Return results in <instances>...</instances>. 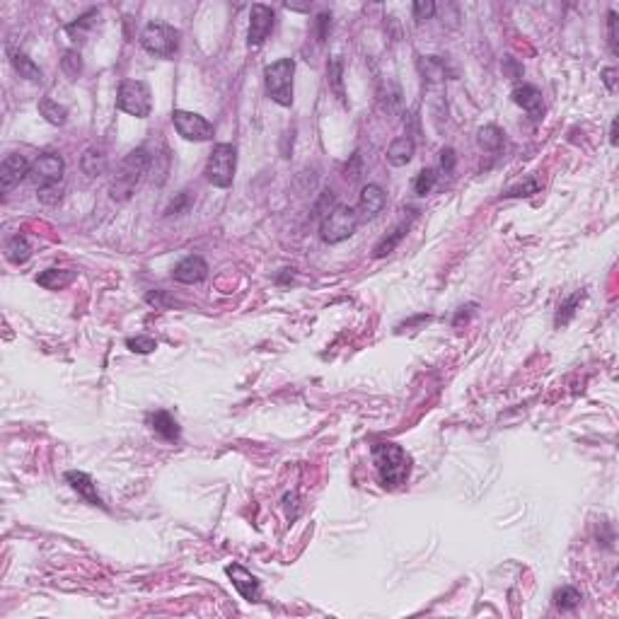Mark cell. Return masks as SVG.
Segmentation results:
<instances>
[{"instance_id":"6da1fadb","label":"cell","mask_w":619,"mask_h":619,"mask_svg":"<svg viewBox=\"0 0 619 619\" xmlns=\"http://www.w3.org/2000/svg\"><path fill=\"white\" fill-rule=\"evenodd\" d=\"M370 455H373L375 469H378V477L385 489H399L402 484H406L411 472V457L406 455L404 448L390 441L375 443L370 448Z\"/></svg>"},{"instance_id":"7a4b0ae2","label":"cell","mask_w":619,"mask_h":619,"mask_svg":"<svg viewBox=\"0 0 619 619\" xmlns=\"http://www.w3.org/2000/svg\"><path fill=\"white\" fill-rule=\"evenodd\" d=\"M148 167H151V153H148L146 148H136V151L128 153L126 158L121 160V165H119L116 174L112 177V184H109L112 199L119 201V204L131 199V196L136 194L141 179L146 177Z\"/></svg>"},{"instance_id":"3957f363","label":"cell","mask_w":619,"mask_h":619,"mask_svg":"<svg viewBox=\"0 0 619 619\" xmlns=\"http://www.w3.org/2000/svg\"><path fill=\"white\" fill-rule=\"evenodd\" d=\"M293 75H296V61L293 59H278L264 68L266 92L276 105H293Z\"/></svg>"},{"instance_id":"277c9868","label":"cell","mask_w":619,"mask_h":619,"mask_svg":"<svg viewBox=\"0 0 619 619\" xmlns=\"http://www.w3.org/2000/svg\"><path fill=\"white\" fill-rule=\"evenodd\" d=\"M360 225L358 211L351 208V206H334L327 215L322 218V225H319V235H322L324 242L329 245H337V242L349 240L356 232V228Z\"/></svg>"},{"instance_id":"5b68a950","label":"cell","mask_w":619,"mask_h":619,"mask_svg":"<svg viewBox=\"0 0 619 619\" xmlns=\"http://www.w3.org/2000/svg\"><path fill=\"white\" fill-rule=\"evenodd\" d=\"M235 169H237V148L232 143H218L213 148V153L208 155V162H206V179L208 184L218 189H228L235 179Z\"/></svg>"},{"instance_id":"8992f818","label":"cell","mask_w":619,"mask_h":619,"mask_svg":"<svg viewBox=\"0 0 619 619\" xmlns=\"http://www.w3.org/2000/svg\"><path fill=\"white\" fill-rule=\"evenodd\" d=\"M116 109L136 119L151 116L153 109V95L146 80H123L116 92Z\"/></svg>"},{"instance_id":"52a82bcc","label":"cell","mask_w":619,"mask_h":619,"mask_svg":"<svg viewBox=\"0 0 619 619\" xmlns=\"http://www.w3.org/2000/svg\"><path fill=\"white\" fill-rule=\"evenodd\" d=\"M179 29L167 22H151L141 32V46L158 59H172L179 49Z\"/></svg>"},{"instance_id":"ba28073f","label":"cell","mask_w":619,"mask_h":619,"mask_svg":"<svg viewBox=\"0 0 619 619\" xmlns=\"http://www.w3.org/2000/svg\"><path fill=\"white\" fill-rule=\"evenodd\" d=\"M172 123L177 128V133L184 138V141H194V143H204L213 138V123L206 116L196 114V112H187V109H174L172 112Z\"/></svg>"},{"instance_id":"9c48e42d","label":"cell","mask_w":619,"mask_h":619,"mask_svg":"<svg viewBox=\"0 0 619 619\" xmlns=\"http://www.w3.org/2000/svg\"><path fill=\"white\" fill-rule=\"evenodd\" d=\"M63 158L56 153H41L37 160L32 162V169H29V177L37 184V189L51 187V184L63 182Z\"/></svg>"},{"instance_id":"30bf717a","label":"cell","mask_w":619,"mask_h":619,"mask_svg":"<svg viewBox=\"0 0 619 619\" xmlns=\"http://www.w3.org/2000/svg\"><path fill=\"white\" fill-rule=\"evenodd\" d=\"M273 22H276V15L269 5H252V13H250V46H261L269 34L273 32Z\"/></svg>"},{"instance_id":"8fae6325","label":"cell","mask_w":619,"mask_h":619,"mask_svg":"<svg viewBox=\"0 0 619 619\" xmlns=\"http://www.w3.org/2000/svg\"><path fill=\"white\" fill-rule=\"evenodd\" d=\"M29 169H32V162H29L24 155H17V153L8 155V158L3 160V165H0V189H3L5 194L13 192L24 177H29Z\"/></svg>"},{"instance_id":"7c38bea8","label":"cell","mask_w":619,"mask_h":619,"mask_svg":"<svg viewBox=\"0 0 619 619\" xmlns=\"http://www.w3.org/2000/svg\"><path fill=\"white\" fill-rule=\"evenodd\" d=\"M513 102L525 112L533 121H540L544 116V97L535 85H518L513 90Z\"/></svg>"},{"instance_id":"4fadbf2b","label":"cell","mask_w":619,"mask_h":619,"mask_svg":"<svg viewBox=\"0 0 619 619\" xmlns=\"http://www.w3.org/2000/svg\"><path fill=\"white\" fill-rule=\"evenodd\" d=\"M387 206V194L383 187L378 184H365L363 192H360L358 199V218L360 220H373L378 213H383V208Z\"/></svg>"},{"instance_id":"5bb4252c","label":"cell","mask_w":619,"mask_h":619,"mask_svg":"<svg viewBox=\"0 0 619 619\" xmlns=\"http://www.w3.org/2000/svg\"><path fill=\"white\" fill-rule=\"evenodd\" d=\"M225 574H228L235 590L240 593L245 600L257 602V597H259V581H257V576L252 574V571H247L245 566L240 564H230L225 566Z\"/></svg>"},{"instance_id":"9a60e30c","label":"cell","mask_w":619,"mask_h":619,"mask_svg":"<svg viewBox=\"0 0 619 619\" xmlns=\"http://www.w3.org/2000/svg\"><path fill=\"white\" fill-rule=\"evenodd\" d=\"M206 276H208V264H206V259H204V257H199V254L187 257V259H182L172 269L174 281L189 283V286H192V283H201Z\"/></svg>"},{"instance_id":"2e32d148","label":"cell","mask_w":619,"mask_h":619,"mask_svg":"<svg viewBox=\"0 0 619 619\" xmlns=\"http://www.w3.org/2000/svg\"><path fill=\"white\" fill-rule=\"evenodd\" d=\"M66 482L70 484V489L77 491V496H82L90 505H105L97 494V484L92 482V477L87 472H80V469H70L66 472Z\"/></svg>"},{"instance_id":"e0dca14e","label":"cell","mask_w":619,"mask_h":619,"mask_svg":"<svg viewBox=\"0 0 619 619\" xmlns=\"http://www.w3.org/2000/svg\"><path fill=\"white\" fill-rule=\"evenodd\" d=\"M148 424L155 433H158L162 441L167 443H177L179 441V424L174 421V416L169 411H155V414L148 416Z\"/></svg>"},{"instance_id":"ac0fdd59","label":"cell","mask_w":619,"mask_h":619,"mask_svg":"<svg viewBox=\"0 0 619 619\" xmlns=\"http://www.w3.org/2000/svg\"><path fill=\"white\" fill-rule=\"evenodd\" d=\"M414 213H416V211H411L409 218L402 220V223L397 225L395 230L387 232L383 240H380L378 245H375V250H373V252H375V257H378V259H383V257H387V254H390V252H395V250H397V245H399V242L404 240V235H406V232H409V228H411V220H414Z\"/></svg>"},{"instance_id":"d6986e66","label":"cell","mask_w":619,"mask_h":619,"mask_svg":"<svg viewBox=\"0 0 619 619\" xmlns=\"http://www.w3.org/2000/svg\"><path fill=\"white\" fill-rule=\"evenodd\" d=\"M414 153H416V146L409 136L395 138V141L390 143V148H387V162H390L392 167H404V165L411 162Z\"/></svg>"},{"instance_id":"ffe728a7","label":"cell","mask_w":619,"mask_h":619,"mask_svg":"<svg viewBox=\"0 0 619 619\" xmlns=\"http://www.w3.org/2000/svg\"><path fill=\"white\" fill-rule=\"evenodd\" d=\"M75 278V271H68V269H46L41 271L37 276V283L41 288H46V291H61V288L70 286Z\"/></svg>"},{"instance_id":"44dd1931","label":"cell","mask_w":619,"mask_h":619,"mask_svg":"<svg viewBox=\"0 0 619 619\" xmlns=\"http://www.w3.org/2000/svg\"><path fill=\"white\" fill-rule=\"evenodd\" d=\"M80 167L87 177H100L107 172V155L102 148H87L80 158Z\"/></svg>"},{"instance_id":"7402d4cb","label":"cell","mask_w":619,"mask_h":619,"mask_svg":"<svg viewBox=\"0 0 619 619\" xmlns=\"http://www.w3.org/2000/svg\"><path fill=\"white\" fill-rule=\"evenodd\" d=\"M5 257H8V261H13V264H24V261H29V257H32V245H29V240L24 235H15L8 240V245H5Z\"/></svg>"},{"instance_id":"603a6c76","label":"cell","mask_w":619,"mask_h":619,"mask_svg":"<svg viewBox=\"0 0 619 619\" xmlns=\"http://www.w3.org/2000/svg\"><path fill=\"white\" fill-rule=\"evenodd\" d=\"M327 77H329V90L339 97V102L346 105V90H344V61L342 56H334L329 61V68H327Z\"/></svg>"},{"instance_id":"cb8c5ba5","label":"cell","mask_w":619,"mask_h":619,"mask_svg":"<svg viewBox=\"0 0 619 619\" xmlns=\"http://www.w3.org/2000/svg\"><path fill=\"white\" fill-rule=\"evenodd\" d=\"M10 61H13V68L17 70L20 77H27L29 82H41L44 73H41V68L34 63L32 59H29L27 54H22V51H15Z\"/></svg>"},{"instance_id":"d4e9b609","label":"cell","mask_w":619,"mask_h":619,"mask_svg":"<svg viewBox=\"0 0 619 619\" xmlns=\"http://www.w3.org/2000/svg\"><path fill=\"white\" fill-rule=\"evenodd\" d=\"M39 114L49 123H54V126H63V123L68 121V109H66L63 105H59L56 100H51V97L39 100Z\"/></svg>"},{"instance_id":"484cf974","label":"cell","mask_w":619,"mask_h":619,"mask_svg":"<svg viewBox=\"0 0 619 619\" xmlns=\"http://www.w3.org/2000/svg\"><path fill=\"white\" fill-rule=\"evenodd\" d=\"M97 17H100V10H95V8L87 10L85 15H80L75 22H70L68 27H66V34H68L70 39H75V41H82V39H85V34L92 29V24H95Z\"/></svg>"},{"instance_id":"4316f807","label":"cell","mask_w":619,"mask_h":619,"mask_svg":"<svg viewBox=\"0 0 619 619\" xmlns=\"http://www.w3.org/2000/svg\"><path fill=\"white\" fill-rule=\"evenodd\" d=\"M378 97H380V105H383V109L387 112V114H395V112L399 109V105H402V90H399V85H397V82H392V80L383 82V87H380Z\"/></svg>"},{"instance_id":"83f0119b","label":"cell","mask_w":619,"mask_h":619,"mask_svg":"<svg viewBox=\"0 0 619 619\" xmlns=\"http://www.w3.org/2000/svg\"><path fill=\"white\" fill-rule=\"evenodd\" d=\"M477 141H479V148H484V151L489 153H496L501 151L503 146V131L498 126H494V123H489V126L479 128Z\"/></svg>"},{"instance_id":"f1b7e54d","label":"cell","mask_w":619,"mask_h":619,"mask_svg":"<svg viewBox=\"0 0 619 619\" xmlns=\"http://www.w3.org/2000/svg\"><path fill=\"white\" fill-rule=\"evenodd\" d=\"M581 593L576 590L574 586H561V588H556V593H554V605H556V610H561V612H571V610H576V607L581 605Z\"/></svg>"},{"instance_id":"f546056e","label":"cell","mask_w":619,"mask_h":619,"mask_svg":"<svg viewBox=\"0 0 619 619\" xmlns=\"http://www.w3.org/2000/svg\"><path fill=\"white\" fill-rule=\"evenodd\" d=\"M583 296H586V293H583V291H581V293H574V296L566 298V300L561 303L559 310H556V317H554V324H556V327H566V324H569L571 319H574L576 307L581 305Z\"/></svg>"},{"instance_id":"4dcf8cb0","label":"cell","mask_w":619,"mask_h":619,"mask_svg":"<svg viewBox=\"0 0 619 619\" xmlns=\"http://www.w3.org/2000/svg\"><path fill=\"white\" fill-rule=\"evenodd\" d=\"M436 182H438V172H436V169H433V167L421 169V172L416 174V179H414V194L416 196L431 194L433 187H436Z\"/></svg>"},{"instance_id":"1f68e13d","label":"cell","mask_w":619,"mask_h":619,"mask_svg":"<svg viewBox=\"0 0 619 619\" xmlns=\"http://www.w3.org/2000/svg\"><path fill=\"white\" fill-rule=\"evenodd\" d=\"M61 70H63V73H66V77L75 80V77L82 73V59H80V51H75V49H68V51H66L63 59H61Z\"/></svg>"},{"instance_id":"d6a6232c","label":"cell","mask_w":619,"mask_h":619,"mask_svg":"<svg viewBox=\"0 0 619 619\" xmlns=\"http://www.w3.org/2000/svg\"><path fill=\"white\" fill-rule=\"evenodd\" d=\"M419 66L424 75H428V80H443L445 77V63L438 56H426V59H421Z\"/></svg>"},{"instance_id":"836d02e7","label":"cell","mask_w":619,"mask_h":619,"mask_svg":"<svg viewBox=\"0 0 619 619\" xmlns=\"http://www.w3.org/2000/svg\"><path fill=\"white\" fill-rule=\"evenodd\" d=\"M126 346L128 351H133V353H153V351L158 349V342H155L153 337H146V334H138V337L126 339Z\"/></svg>"},{"instance_id":"e575fe53","label":"cell","mask_w":619,"mask_h":619,"mask_svg":"<svg viewBox=\"0 0 619 619\" xmlns=\"http://www.w3.org/2000/svg\"><path fill=\"white\" fill-rule=\"evenodd\" d=\"M63 182H59V184H51V187H44V189H37V196H39V201L41 204H46V206H56L59 204L61 199H63Z\"/></svg>"},{"instance_id":"d590c367","label":"cell","mask_w":619,"mask_h":619,"mask_svg":"<svg viewBox=\"0 0 619 619\" xmlns=\"http://www.w3.org/2000/svg\"><path fill=\"white\" fill-rule=\"evenodd\" d=\"M189 208H192V194L182 192V194H177V199H174L172 204L167 206L165 215H182V213H187Z\"/></svg>"},{"instance_id":"8d00e7d4","label":"cell","mask_w":619,"mask_h":619,"mask_svg":"<svg viewBox=\"0 0 619 619\" xmlns=\"http://www.w3.org/2000/svg\"><path fill=\"white\" fill-rule=\"evenodd\" d=\"M146 303H151V305H155L158 310H167V307L177 305V300H174L172 296H167L165 291H148L146 293Z\"/></svg>"},{"instance_id":"74e56055","label":"cell","mask_w":619,"mask_h":619,"mask_svg":"<svg viewBox=\"0 0 619 619\" xmlns=\"http://www.w3.org/2000/svg\"><path fill=\"white\" fill-rule=\"evenodd\" d=\"M617 22H619V17H617V13L615 10H610V13H607V44H610V51L615 56H619V44H617Z\"/></svg>"},{"instance_id":"f35d334b","label":"cell","mask_w":619,"mask_h":619,"mask_svg":"<svg viewBox=\"0 0 619 619\" xmlns=\"http://www.w3.org/2000/svg\"><path fill=\"white\" fill-rule=\"evenodd\" d=\"M411 13H414L416 22H424V20H431L433 15H436V5H433L431 0H419V3H414Z\"/></svg>"},{"instance_id":"ab89813d","label":"cell","mask_w":619,"mask_h":619,"mask_svg":"<svg viewBox=\"0 0 619 619\" xmlns=\"http://www.w3.org/2000/svg\"><path fill=\"white\" fill-rule=\"evenodd\" d=\"M537 192H540V182H537V179H528L525 184H518V187L508 189V192H505V196L515 199V196H530V194H537Z\"/></svg>"},{"instance_id":"60d3db41","label":"cell","mask_w":619,"mask_h":619,"mask_svg":"<svg viewBox=\"0 0 619 619\" xmlns=\"http://www.w3.org/2000/svg\"><path fill=\"white\" fill-rule=\"evenodd\" d=\"M344 172H346V179H351V182H358L360 174H363V167H360V155L358 153L351 158V162H346Z\"/></svg>"},{"instance_id":"b9f144b4","label":"cell","mask_w":619,"mask_h":619,"mask_svg":"<svg viewBox=\"0 0 619 619\" xmlns=\"http://www.w3.org/2000/svg\"><path fill=\"white\" fill-rule=\"evenodd\" d=\"M441 169L445 174H450L455 169V151L452 148H443L441 151Z\"/></svg>"},{"instance_id":"7bdbcfd3","label":"cell","mask_w":619,"mask_h":619,"mask_svg":"<svg viewBox=\"0 0 619 619\" xmlns=\"http://www.w3.org/2000/svg\"><path fill=\"white\" fill-rule=\"evenodd\" d=\"M329 29H332V15L322 13L317 17V41H324L329 34Z\"/></svg>"},{"instance_id":"ee69618b","label":"cell","mask_w":619,"mask_h":619,"mask_svg":"<svg viewBox=\"0 0 619 619\" xmlns=\"http://www.w3.org/2000/svg\"><path fill=\"white\" fill-rule=\"evenodd\" d=\"M334 206H337V204H334V194L332 192H324L322 199H319V204H317V208H314V211H317V215H322V218H324V215H327L329 211L334 208Z\"/></svg>"},{"instance_id":"f6af8a7d","label":"cell","mask_w":619,"mask_h":619,"mask_svg":"<svg viewBox=\"0 0 619 619\" xmlns=\"http://www.w3.org/2000/svg\"><path fill=\"white\" fill-rule=\"evenodd\" d=\"M602 82L607 85V90L615 92L617 90V68H605V70H602Z\"/></svg>"},{"instance_id":"bcb514c9","label":"cell","mask_w":619,"mask_h":619,"mask_svg":"<svg viewBox=\"0 0 619 619\" xmlns=\"http://www.w3.org/2000/svg\"><path fill=\"white\" fill-rule=\"evenodd\" d=\"M505 68H508V70H513V77H520V75H523V66H520V63H515L513 59H505Z\"/></svg>"},{"instance_id":"7dc6e473","label":"cell","mask_w":619,"mask_h":619,"mask_svg":"<svg viewBox=\"0 0 619 619\" xmlns=\"http://www.w3.org/2000/svg\"><path fill=\"white\" fill-rule=\"evenodd\" d=\"M610 143L617 146V119H612V126H610Z\"/></svg>"},{"instance_id":"c3c4849f","label":"cell","mask_w":619,"mask_h":619,"mask_svg":"<svg viewBox=\"0 0 619 619\" xmlns=\"http://www.w3.org/2000/svg\"><path fill=\"white\" fill-rule=\"evenodd\" d=\"M283 271H286V273H283V276H281V278H278V283H286V281H288V278H293V273H291V269H283Z\"/></svg>"}]
</instances>
